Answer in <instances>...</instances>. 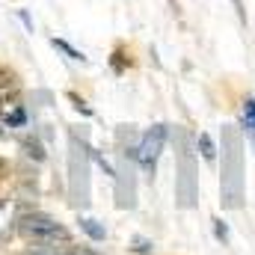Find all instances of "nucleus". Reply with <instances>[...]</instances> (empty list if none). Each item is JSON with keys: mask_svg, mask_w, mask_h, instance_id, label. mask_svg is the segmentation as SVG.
Masks as SVG:
<instances>
[{"mask_svg": "<svg viewBox=\"0 0 255 255\" xmlns=\"http://www.w3.org/2000/svg\"><path fill=\"white\" fill-rule=\"evenodd\" d=\"M223 208L244 205V139L235 125H223V175H220Z\"/></svg>", "mask_w": 255, "mask_h": 255, "instance_id": "f257e3e1", "label": "nucleus"}, {"mask_svg": "<svg viewBox=\"0 0 255 255\" xmlns=\"http://www.w3.org/2000/svg\"><path fill=\"white\" fill-rule=\"evenodd\" d=\"M199 202V166L193 157V139L184 128H175V205L196 208Z\"/></svg>", "mask_w": 255, "mask_h": 255, "instance_id": "f03ea898", "label": "nucleus"}, {"mask_svg": "<svg viewBox=\"0 0 255 255\" xmlns=\"http://www.w3.org/2000/svg\"><path fill=\"white\" fill-rule=\"evenodd\" d=\"M89 157H92V148L86 145V136L71 130L68 133V202L77 208L89 205Z\"/></svg>", "mask_w": 255, "mask_h": 255, "instance_id": "7ed1b4c3", "label": "nucleus"}, {"mask_svg": "<svg viewBox=\"0 0 255 255\" xmlns=\"http://www.w3.org/2000/svg\"><path fill=\"white\" fill-rule=\"evenodd\" d=\"M18 232H21L27 241L42 244V247H54V244H68V241H71L68 229H65L60 220H54V217H48V214H39V211L21 217V220H18Z\"/></svg>", "mask_w": 255, "mask_h": 255, "instance_id": "20e7f679", "label": "nucleus"}, {"mask_svg": "<svg viewBox=\"0 0 255 255\" xmlns=\"http://www.w3.org/2000/svg\"><path fill=\"white\" fill-rule=\"evenodd\" d=\"M133 160H136V148H122L119 154V166H116V208L133 211L136 208V175H133Z\"/></svg>", "mask_w": 255, "mask_h": 255, "instance_id": "39448f33", "label": "nucleus"}, {"mask_svg": "<svg viewBox=\"0 0 255 255\" xmlns=\"http://www.w3.org/2000/svg\"><path fill=\"white\" fill-rule=\"evenodd\" d=\"M166 136H169V125H151L148 130H142V136L136 142V163L142 166V172L148 178H154V172H157V157L166 145Z\"/></svg>", "mask_w": 255, "mask_h": 255, "instance_id": "423d86ee", "label": "nucleus"}, {"mask_svg": "<svg viewBox=\"0 0 255 255\" xmlns=\"http://www.w3.org/2000/svg\"><path fill=\"white\" fill-rule=\"evenodd\" d=\"M241 122H244V133L250 136V142L255 145V98H247V101H244Z\"/></svg>", "mask_w": 255, "mask_h": 255, "instance_id": "0eeeda50", "label": "nucleus"}, {"mask_svg": "<svg viewBox=\"0 0 255 255\" xmlns=\"http://www.w3.org/2000/svg\"><path fill=\"white\" fill-rule=\"evenodd\" d=\"M77 226H80V232H86V235H89L95 244L107 238V229H104L98 220H92V217H80V220H77Z\"/></svg>", "mask_w": 255, "mask_h": 255, "instance_id": "6e6552de", "label": "nucleus"}, {"mask_svg": "<svg viewBox=\"0 0 255 255\" xmlns=\"http://www.w3.org/2000/svg\"><path fill=\"white\" fill-rule=\"evenodd\" d=\"M196 148L202 151L205 160H214V157H217V145H214L211 133H199V136H196Z\"/></svg>", "mask_w": 255, "mask_h": 255, "instance_id": "1a4fd4ad", "label": "nucleus"}, {"mask_svg": "<svg viewBox=\"0 0 255 255\" xmlns=\"http://www.w3.org/2000/svg\"><path fill=\"white\" fill-rule=\"evenodd\" d=\"M51 45H54L57 51H63L68 60H74V63H86V57H83V54H80L77 48H71V45H68L65 39H51Z\"/></svg>", "mask_w": 255, "mask_h": 255, "instance_id": "9d476101", "label": "nucleus"}, {"mask_svg": "<svg viewBox=\"0 0 255 255\" xmlns=\"http://www.w3.org/2000/svg\"><path fill=\"white\" fill-rule=\"evenodd\" d=\"M12 232V208L6 202H0V241Z\"/></svg>", "mask_w": 255, "mask_h": 255, "instance_id": "9b49d317", "label": "nucleus"}, {"mask_svg": "<svg viewBox=\"0 0 255 255\" xmlns=\"http://www.w3.org/2000/svg\"><path fill=\"white\" fill-rule=\"evenodd\" d=\"M211 223H214V235H217V241H220V244H226V241H229V226H226L220 217H214Z\"/></svg>", "mask_w": 255, "mask_h": 255, "instance_id": "f8f14e48", "label": "nucleus"}, {"mask_svg": "<svg viewBox=\"0 0 255 255\" xmlns=\"http://www.w3.org/2000/svg\"><path fill=\"white\" fill-rule=\"evenodd\" d=\"M133 250H136V253H139V255H148V253H151V250H154V244L136 235V238H133Z\"/></svg>", "mask_w": 255, "mask_h": 255, "instance_id": "ddd939ff", "label": "nucleus"}, {"mask_svg": "<svg viewBox=\"0 0 255 255\" xmlns=\"http://www.w3.org/2000/svg\"><path fill=\"white\" fill-rule=\"evenodd\" d=\"M60 255H98L92 253V250H86V247H65V250H57Z\"/></svg>", "mask_w": 255, "mask_h": 255, "instance_id": "4468645a", "label": "nucleus"}, {"mask_svg": "<svg viewBox=\"0 0 255 255\" xmlns=\"http://www.w3.org/2000/svg\"><path fill=\"white\" fill-rule=\"evenodd\" d=\"M68 98H71V101H74V107H77V110H80V113H83V116H92V110H89V107H86V104H83V101H80V98H77V95H68Z\"/></svg>", "mask_w": 255, "mask_h": 255, "instance_id": "2eb2a0df", "label": "nucleus"}, {"mask_svg": "<svg viewBox=\"0 0 255 255\" xmlns=\"http://www.w3.org/2000/svg\"><path fill=\"white\" fill-rule=\"evenodd\" d=\"M24 255H60L57 250H48V247H39V250H27Z\"/></svg>", "mask_w": 255, "mask_h": 255, "instance_id": "dca6fc26", "label": "nucleus"}, {"mask_svg": "<svg viewBox=\"0 0 255 255\" xmlns=\"http://www.w3.org/2000/svg\"><path fill=\"white\" fill-rule=\"evenodd\" d=\"M21 21H24V27L33 33V21H30V15H27V12H21Z\"/></svg>", "mask_w": 255, "mask_h": 255, "instance_id": "f3484780", "label": "nucleus"}, {"mask_svg": "<svg viewBox=\"0 0 255 255\" xmlns=\"http://www.w3.org/2000/svg\"><path fill=\"white\" fill-rule=\"evenodd\" d=\"M235 3V9H238V15H241V21H247V15H244V3L241 0H232Z\"/></svg>", "mask_w": 255, "mask_h": 255, "instance_id": "a211bd4d", "label": "nucleus"}, {"mask_svg": "<svg viewBox=\"0 0 255 255\" xmlns=\"http://www.w3.org/2000/svg\"><path fill=\"white\" fill-rule=\"evenodd\" d=\"M0 136H3V128H0Z\"/></svg>", "mask_w": 255, "mask_h": 255, "instance_id": "6ab92c4d", "label": "nucleus"}]
</instances>
